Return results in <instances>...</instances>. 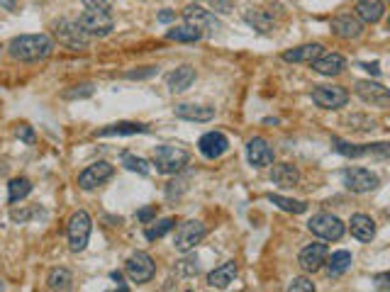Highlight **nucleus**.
Here are the masks:
<instances>
[{"mask_svg": "<svg viewBox=\"0 0 390 292\" xmlns=\"http://www.w3.org/2000/svg\"><path fill=\"white\" fill-rule=\"evenodd\" d=\"M183 20H185V25L195 27V30H201V32L220 30V20H217L210 10H205V8H201V6H195V3L183 10Z\"/></svg>", "mask_w": 390, "mask_h": 292, "instance_id": "nucleus-13", "label": "nucleus"}, {"mask_svg": "<svg viewBox=\"0 0 390 292\" xmlns=\"http://www.w3.org/2000/svg\"><path fill=\"white\" fill-rule=\"evenodd\" d=\"M124 273H127V278L132 282L144 285V282H149L156 273L154 258H151L149 253H144V251L132 253V256L127 258V263H124Z\"/></svg>", "mask_w": 390, "mask_h": 292, "instance_id": "nucleus-9", "label": "nucleus"}, {"mask_svg": "<svg viewBox=\"0 0 390 292\" xmlns=\"http://www.w3.org/2000/svg\"><path fill=\"white\" fill-rule=\"evenodd\" d=\"M198 149H201V154L205 156V159L215 161L230 149V139L222 132H207V134H203L201 142H198Z\"/></svg>", "mask_w": 390, "mask_h": 292, "instance_id": "nucleus-14", "label": "nucleus"}, {"mask_svg": "<svg viewBox=\"0 0 390 292\" xmlns=\"http://www.w3.org/2000/svg\"><path fill=\"white\" fill-rule=\"evenodd\" d=\"M110 278H113L115 282H122V273H118V271H115V273H110Z\"/></svg>", "mask_w": 390, "mask_h": 292, "instance_id": "nucleus-48", "label": "nucleus"}, {"mask_svg": "<svg viewBox=\"0 0 390 292\" xmlns=\"http://www.w3.org/2000/svg\"><path fill=\"white\" fill-rule=\"evenodd\" d=\"M361 68H366V71H369V73H373V76H378V73H380L378 64H361Z\"/></svg>", "mask_w": 390, "mask_h": 292, "instance_id": "nucleus-46", "label": "nucleus"}, {"mask_svg": "<svg viewBox=\"0 0 390 292\" xmlns=\"http://www.w3.org/2000/svg\"><path fill=\"white\" fill-rule=\"evenodd\" d=\"M308 229L313 231L315 236L324 239V241H339L342 236H344L346 226H344V222L339 220V217L329 215V212H319V215L310 217Z\"/></svg>", "mask_w": 390, "mask_h": 292, "instance_id": "nucleus-6", "label": "nucleus"}, {"mask_svg": "<svg viewBox=\"0 0 390 292\" xmlns=\"http://www.w3.org/2000/svg\"><path fill=\"white\" fill-rule=\"evenodd\" d=\"M356 95L364 100L366 105H373V108H388L390 105V93L385 86L375 81H359L356 83Z\"/></svg>", "mask_w": 390, "mask_h": 292, "instance_id": "nucleus-12", "label": "nucleus"}, {"mask_svg": "<svg viewBox=\"0 0 390 292\" xmlns=\"http://www.w3.org/2000/svg\"><path fill=\"white\" fill-rule=\"evenodd\" d=\"M271 180L278 188H295L300 183V171L290 164H271Z\"/></svg>", "mask_w": 390, "mask_h": 292, "instance_id": "nucleus-22", "label": "nucleus"}, {"mask_svg": "<svg viewBox=\"0 0 390 292\" xmlns=\"http://www.w3.org/2000/svg\"><path fill=\"white\" fill-rule=\"evenodd\" d=\"M327 246L324 244H310V246H305L303 251H300L298 256V263L300 268H303L305 273H315L319 271V268L324 266V261H327Z\"/></svg>", "mask_w": 390, "mask_h": 292, "instance_id": "nucleus-17", "label": "nucleus"}, {"mask_svg": "<svg viewBox=\"0 0 390 292\" xmlns=\"http://www.w3.org/2000/svg\"><path fill=\"white\" fill-rule=\"evenodd\" d=\"M332 144L334 149H337V154L346 156V159H361V156H366V146H356V144H349L339 137H332Z\"/></svg>", "mask_w": 390, "mask_h": 292, "instance_id": "nucleus-33", "label": "nucleus"}, {"mask_svg": "<svg viewBox=\"0 0 390 292\" xmlns=\"http://www.w3.org/2000/svg\"><path fill=\"white\" fill-rule=\"evenodd\" d=\"M115 175V168L108 164V161H98V164H91L88 168H83L78 173V188L81 190H95L100 185H105L110 178Z\"/></svg>", "mask_w": 390, "mask_h": 292, "instance_id": "nucleus-11", "label": "nucleus"}, {"mask_svg": "<svg viewBox=\"0 0 390 292\" xmlns=\"http://www.w3.org/2000/svg\"><path fill=\"white\" fill-rule=\"evenodd\" d=\"M76 22L88 37H108L115 30V20L108 10H86Z\"/></svg>", "mask_w": 390, "mask_h": 292, "instance_id": "nucleus-5", "label": "nucleus"}, {"mask_svg": "<svg viewBox=\"0 0 390 292\" xmlns=\"http://www.w3.org/2000/svg\"><path fill=\"white\" fill-rule=\"evenodd\" d=\"M188 151L180 149V146H171V144H164V146H156L154 149V166L159 173L164 175H176L188 166Z\"/></svg>", "mask_w": 390, "mask_h": 292, "instance_id": "nucleus-2", "label": "nucleus"}, {"mask_svg": "<svg viewBox=\"0 0 390 292\" xmlns=\"http://www.w3.org/2000/svg\"><path fill=\"white\" fill-rule=\"evenodd\" d=\"M54 39L59 41L62 46H66V49H73V52H81V49H86L88 41H91V37L86 35V32L78 27L76 20H59L54 22Z\"/></svg>", "mask_w": 390, "mask_h": 292, "instance_id": "nucleus-4", "label": "nucleus"}, {"mask_svg": "<svg viewBox=\"0 0 390 292\" xmlns=\"http://www.w3.org/2000/svg\"><path fill=\"white\" fill-rule=\"evenodd\" d=\"M154 217H156V207H144V210L137 212V220L142 222V224H149Z\"/></svg>", "mask_w": 390, "mask_h": 292, "instance_id": "nucleus-40", "label": "nucleus"}, {"mask_svg": "<svg viewBox=\"0 0 390 292\" xmlns=\"http://www.w3.org/2000/svg\"><path fill=\"white\" fill-rule=\"evenodd\" d=\"M166 39H171V41H185V44H195V41L203 39V32L195 30V27H190V25H183V27H174V30L166 32Z\"/></svg>", "mask_w": 390, "mask_h": 292, "instance_id": "nucleus-30", "label": "nucleus"}, {"mask_svg": "<svg viewBox=\"0 0 390 292\" xmlns=\"http://www.w3.org/2000/svg\"><path fill=\"white\" fill-rule=\"evenodd\" d=\"M149 127L147 124H139V122H115L110 127L100 129L95 137H132V134H147Z\"/></svg>", "mask_w": 390, "mask_h": 292, "instance_id": "nucleus-26", "label": "nucleus"}, {"mask_svg": "<svg viewBox=\"0 0 390 292\" xmlns=\"http://www.w3.org/2000/svg\"><path fill=\"white\" fill-rule=\"evenodd\" d=\"M310 66L315 68V71L319 73V76H339V73L344 71L346 68V59L342 57V54H319L317 59H315L313 64H310Z\"/></svg>", "mask_w": 390, "mask_h": 292, "instance_id": "nucleus-18", "label": "nucleus"}, {"mask_svg": "<svg viewBox=\"0 0 390 292\" xmlns=\"http://www.w3.org/2000/svg\"><path fill=\"white\" fill-rule=\"evenodd\" d=\"M349 231H351V236L354 239H359V241H371L375 236V222L371 220L369 215H354L351 217V222H349Z\"/></svg>", "mask_w": 390, "mask_h": 292, "instance_id": "nucleus-25", "label": "nucleus"}, {"mask_svg": "<svg viewBox=\"0 0 390 292\" xmlns=\"http://www.w3.org/2000/svg\"><path fill=\"white\" fill-rule=\"evenodd\" d=\"M176 20V12L174 10H164V12H159V22H174Z\"/></svg>", "mask_w": 390, "mask_h": 292, "instance_id": "nucleus-45", "label": "nucleus"}, {"mask_svg": "<svg viewBox=\"0 0 390 292\" xmlns=\"http://www.w3.org/2000/svg\"><path fill=\"white\" fill-rule=\"evenodd\" d=\"M247 159L254 168H266V166L273 164V149L263 137H254L247 144Z\"/></svg>", "mask_w": 390, "mask_h": 292, "instance_id": "nucleus-16", "label": "nucleus"}, {"mask_svg": "<svg viewBox=\"0 0 390 292\" xmlns=\"http://www.w3.org/2000/svg\"><path fill=\"white\" fill-rule=\"evenodd\" d=\"M93 93V86L91 83H86V86H76V90H68V93H64L66 97H86V95H91Z\"/></svg>", "mask_w": 390, "mask_h": 292, "instance_id": "nucleus-41", "label": "nucleus"}, {"mask_svg": "<svg viewBox=\"0 0 390 292\" xmlns=\"http://www.w3.org/2000/svg\"><path fill=\"white\" fill-rule=\"evenodd\" d=\"M176 117L188 119V122H210L215 117V110L205 108V105H190V103H180L174 108Z\"/></svg>", "mask_w": 390, "mask_h": 292, "instance_id": "nucleus-20", "label": "nucleus"}, {"mask_svg": "<svg viewBox=\"0 0 390 292\" xmlns=\"http://www.w3.org/2000/svg\"><path fill=\"white\" fill-rule=\"evenodd\" d=\"M298 290H303V292H315V285L308 280V278H295V280H292L290 285H288V292H298Z\"/></svg>", "mask_w": 390, "mask_h": 292, "instance_id": "nucleus-38", "label": "nucleus"}, {"mask_svg": "<svg viewBox=\"0 0 390 292\" xmlns=\"http://www.w3.org/2000/svg\"><path fill=\"white\" fill-rule=\"evenodd\" d=\"M322 52H324V46L317 44V41H315V44H303V46H295V49L283 52V61H288V64H313Z\"/></svg>", "mask_w": 390, "mask_h": 292, "instance_id": "nucleus-19", "label": "nucleus"}, {"mask_svg": "<svg viewBox=\"0 0 390 292\" xmlns=\"http://www.w3.org/2000/svg\"><path fill=\"white\" fill-rule=\"evenodd\" d=\"M122 166L127 171H132V173H139V175H149L151 173L149 161L139 159V156H134V154H122Z\"/></svg>", "mask_w": 390, "mask_h": 292, "instance_id": "nucleus-35", "label": "nucleus"}, {"mask_svg": "<svg viewBox=\"0 0 390 292\" xmlns=\"http://www.w3.org/2000/svg\"><path fill=\"white\" fill-rule=\"evenodd\" d=\"M46 287H49V290H71L73 275L66 268H54V271L46 275Z\"/></svg>", "mask_w": 390, "mask_h": 292, "instance_id": "nucleus-29", "label": "nucleus"}, {"mask_svg": "<svg viewBox=\"0 0 390 292\" xmlns=\"http://www.w3.org/2000/svg\"><path fill=\"white\" fill-rule=\"evenodd\" d=\"M205 234H207V229H205V224H203V222H198V220L183 222V224L176 229V236H174L176 251H180V253L193 251V249L198 246L203 239H205Z\"/></svg>", "mask_w": 390, "mask_h": 292, "instance_id": "nucleus-7", "label": "nucleus"}, {"mask_svg": "<svg viewBox=\"0 0 390 292\" xmlns=\"http://www.w3.org/2000/svg\"><path fill=\"white\" fill-rule=\"evenodd\" d=\"M332 32L339 39H359V37L364 35V22H361L359 17L344 12V15H337L332 20Z\"/></svg>", "mask_w": 390, "mask_h": 292, "instance_id": "nucleus-15", "label": "nucleus"}, {"mask_svg": "<svg viewBox=\"0 0 390 292\" xmlns=\"http://www.w3.org/2000/svg\"><path fill=\"white\" fill-rule=\"evenodd\" d=\"M354 10L361 22H366V25H375V22H380V17H383L385 6H383V0H356Z\"/></svg>", "mask_w": 390, "mask_h": 292, "instance_id": "nucleus-21", "label": "nucleus"}, {"mask_svg": "<svg viewBox=\"0 0 390 292\" xmlns=\"http://www.w3.org/2000/svg\"><path fill=\"white\" fill-rule=\"evenodd\" d=\"M373 282H375V287H378V290H388V287H390V273H380V275H375Z\"/></svg>", "mask_w": 390, "mask_h": 292, "instance_id": "nucleus-42", "label": "nucleus"}, {"mask_svg": "<svg viewBox=\"0 0 390 292\" xmlns=\"http://www.w3.org/2000/svg\"><path fill=\"white\" fill-rule=\"evenodd\" d=\"M91 231H93V220L88 212L78 210L76 215H71L66 226V236H68V249L73 253L83 251L88 246V239H91Z\"/></svg>", "mask_w": 390, "mask_h": 292, "instance_id": "nucleus-3", "label": "nucleus"}, {"mask_svg": "<svg viewBox=\"0 0 390 292\" xmlns=\"http://www.w3.org/2000/svg\"><path fill=\"white\" fill-rule=\"evenodd\" d=\"M195 81V68L193 66H178L176 71H171L166 76V83H169V90L171 93H183L193 86Z\"/></svg>", "mask_w": 390, "mask_h": 292, "instance_id": "nucleus-23", "label": "nucleus"}, {"mask_svg": "<svg viewBox=\"0 0 390 292\" xmlns=\"http://www.w3.org/2000/svg\"><path fill=\"white\" fill-rule=\"evenodd\" d=\"M54 52V39L49 35H20L10 39L8 44V54L10 59L22 64H35L49 59Z\"/></svg>", "mask_w": 390, "mask_h": 292, "instance_id": "nucleus-1", "label": "nucleus"}, {"mask_svg": "<svg viewBox=\"0 0 390 292\" xmlns=\"http://www.w3.org/2000/svg\"><path fill=\"white\" fill-rule=\"evenodd\" d=\"M244 22H247L249 27H254L257 32H261V35H271V32L276 30V20H273V15L266 10H247L244 12Z\"/></svg>", "mask_w": 390, "mask_h": 292, "instance_id": "nucleus-27", "label": "nucleus"}, {"mask_svg": "<svg viewBox=\"0 0 390 292\" xmlns=\"http://www.w3.org/2000/svg\"><path fill=\"white\" fill-rule=\"evenodd\" d=\"M313 103L324 110H339L349 103V93L342 86H315L313 88Z\"/></svg>", "mask_w": 390, "mask_h": 292, "instance_id": "nucleus-10", "label": "nucleus"}, {"mask_svg": "<svg viewBox=\"0 0 390 292\" xmlns=\"http://www.w3.org/2000/svg\"><path fill=\"white\" fill-rule=\"evenodd\" d=\"M30 193H32L30 178H12L10 185H8V200H10V202L25 200V197H27Z\"/></svg>", "mask_w": 390, "mask_h": 292, "instance_id": "nucleus-31", "label": "nucleus"}, {"mask_svg": "<svg viewBox=\"0 0 390 292\" xmlns=\"http://www.w3.org/2000/svg\"><path fill=\"white\" fill-rule=\"evenodd\" d=\"M0 6H3V8H8V10H12V12H15V10H17V6H15V0H0Z\"/></svg>", "mask_w": 390, "mask_h": 292, "instance_id": "nucleus-47", "label": "nucleus"}, {"mask_svg": "<svg viewBox=\"0 0 390 292\" xmlns=\"http://www.w3.org/2000/svg\"><path fill=\"white\" fill-rule=\"evenodd\" d=\"M212 6H215V10H220V12H230L232 0H212Z\"/></svg>", "mask_w": 390, "mask_h": 292, "instance_id": "nucleus-44", "label": "nucleus"}, {"mask_svg": "<svg viewBox=\"0 0 390 292\" xmlns=\"http://www.w3.org/2000/svg\"><path fill=\"white\" fill-rule=\"evenodd\" d=\"M156 68L154 66H147V71H129L127 78H147V76H154Z\"/></svg>", "mask_w": 390, "mask_h": 292, "instance_id": "nucleus-43", "label": "nucleus"}, {"mask_svg": "<svg viewBox=\"0 0 390 292\" xmlns=\"http://www.w3.org/2000/svg\"><path fill=\"white\" fill-rule=\"evenodd\" d=\"M15 134H17V139H20V142L27 144V146H35L37 137H35V129H32L30 124H20V127L15 129Z\"/></svg>", "mask_w": 390, "mask_h": 292, "instance_id": "nucleus-37", "label": "nucleus"}, {"mask_svg": "<svg viewBox=\"0 0 390 292\" xmlns=\"http://www.w3.org/2000/svg\"><path fill=\"white\" fill-rule=\"evenodd\" d=\"M176 226V220L174 217H166V220H159V222H154L151 226H147V231H144V236L149 241H156V239H161V236H166L169 234L171 229Z\"/></svg>", "mask_w": 390, "mask_h": 292, "instance_id": "nucleus-34", "label": "nucleus"}, {"mask_svg": "<svg viewBox=\"0 0 390 292\" xmlns=\"http://www.w3.org/2000/svg\"><path fill=\"white\" fill-rule=\"evenodd\" d=\"M329 256V253H327ZM351 263H354V258H351V253L349 251H334L332 256L324 261V266H327V273H329V278H339V275H344L346 271L351 268Z\"/></svg>", "mask_w": 390, "mask_h": 292, "instance_id": "nucleus-28", "label": "nucleus"}, {"mask_svg": "<svg viewBox=\"0 0 390 292\" xmlns=\"http://www.w3.org/2000/svg\"><path fill=\"white\" fill-rule=\"evenodd\" d=\"M234 278H236V263L227 261V263H222L220 268H215V271L207 275V285L217 287V290H225V287H230L232 282H234Z\"/></svg>", "mask_w": 390, "mask_h": 292, "instance_id": "nucleus-24", "label": "nucleus"}, {"mask_svg": "<svg viewBox=\"0 0 390 292\" xmlns=\"http://www.w3.org/2000/svg\"><path fill=\"white\" fill-rule=\"evenodd\" d=\"M268 200L273 202V205H278L283 212H292V215H303L305 210H308V205H305L303 200H290V197H283V195H266Z\"/></svg>", "mask_w": 390, "mask_h": 292, "instance_id": "nucleus-32", "label": "nucleus"}, {"mask_svg": "<svg viewBox=\"0 0 390 292\" xmlns=\"http://www.w3.org/2000/svg\"><path fill=\"white\" fill-rule=\"evenodd\" d=\"M113 3L115 0H83V6H86L88 10H110Z\"/></svg>", "mask_w": 390, "mask_h": 292, "instance_id": "nucleus-39", "label": "nucleus"}, {"mask_svg": "<svg viewBox=\"0 0 390 292\" xmlns=\"http://www.w3.org/2000/svg\"><path fill=\"white\" fill-rule=\"evenodd\" d=\"M342 180H344L346 190L351 193H371V190L378 188V175L369 168H361V166H351V168L342 171Z\"/></svg>", "mask_w": 390, "mask_h": 292, "instance_id": "nucleus-8", "label": "nucleus"}, {"mask_svg": "<svg viewBox=\"0 0 390 292\" xmlns=\"http://www.w3.org/2000/svg\"><path fill=\"white\" fill-rule=\"evenodd\" d=\"M39 215V207H20V210H12L10 212V220L15 222V224H25V222H30L32 217Z\"/></svg>", "mask_w": 390, "mask_h": 292, "instance_id": "nucleus-36", "label": "nucleus"}]
</instances>
